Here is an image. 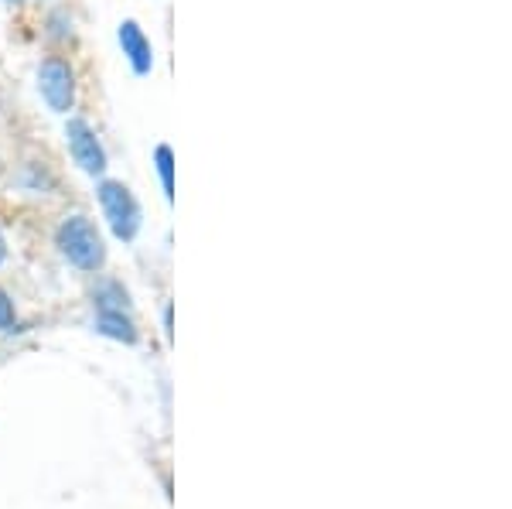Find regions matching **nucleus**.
Segmentation results:
<instances>
[{"mask_svg":"<svg viewBox=\"0 0 512 509\" xmlns=\"http://www.w3.org/2000/svg\"><path fill=\"white\" fill-rule=\"evenodd\" d=\"M154 161H158V175H161V185H164V199L175 202V154H171L168 144H161L154 151Z\"/></svg>","mask_w":512,"mask_h":509,"instance_id":"nucleus-7","label":"nucleus"},{"mask_svg":"<svg viewBox=\"0 0 512 509\" xmlns=\"http://www.w3.org/2000/svg\"><path fill=\"white\" fill-rule=\"evenodd\" d=\"M120 45H123V55H127L130 65H134L137 76H147L151 65H154V48H151V41H147L144 31H140L137 21L120 24Z\"/></svg>","mask_w":512,"mask_h":509,"instance_id":"nucleus-5","label":"nucleus"},{"mask_svg":"<svg viewBox=\"0 0 512 509\" xmlns=\"http://www.w3.org/2000/svg\"><path fill=\"white\" fill-rule=\"evenodd\" d=\"M65 141H69V151L76 164L86 175H103L106 171V151L103 144L96 141L93 127H89L86 120H69V127H65Z\"/></svg>","mask_w":512,"mask_h":509,"instance_id":"nucleus-4","label":"nucleus"},{"mask_svg":"<svg viewBox=\"0 0 512 509\" xmlns=\"http://www.w3.org/2000/svg\"><path fill=\"white\" fill-rule=\"evenodd\" d=\"M99 205H103V216L110 219V229L117 240H134L140 229V205L130 195L127 185L120 182H103L99 185Z\"/></svg>","mask_w":512,"mask_h":509,"instance_id":"nucleus-2","label":"nucleus"},{"mask_svg":"<svg viewBox=\"0 0 512 509\" xmlns=\"http://www.w3.org/2000/svg\"><path fill=\"white\" fill-rule=\"evenodd\" d=\"M38 86L45 103L52 106L55 113H69L72 110V96H76V76L62 59H48L38 72Z\"/></svg>","mask_w":512,"mask_h":509,"instance_id":"nucleus-3","label":"nucleus"},{"mask_svg":"<svg viewBox=\"0 0 512 509\" xmlns=\"http://www.w3.org/2000/svg\"><path fill=\"white\" fill-rule=\"evenodd\" d=\"M0 260H4V240H0Z\"/></svg>","mask_w":512,"mask_h":509,"instance_id":"nucleus-9","label":"nucleus"},{"mask_svg":"<svg viewBox=\"0 0 512 509\" xmlns=\"http://www.w3.org/2000/svg\"><path fill=\"white\" fill-rule=\"evenodd\" d=\"M59 246L79 270H96V267H103V260H106L103 240H99L96 226L89 223L86 216L65 219L59 229Z\"/></svg>","mask_w":512,"mask_h":509,"instance_id":"nucleus-1","label":"nucleus"},{"mask_svg":"<svg viewBox=\"0 0 512 509\" xmlns=\"http://www.w3.org/2000/svg\"><path fill=\"white\" fill-rule=\"evenodd\" d=\"M14 325V305L4 291H0V328H11Z\"/></svg>","mask_w":512,"mask_h":509,"instance_id":"nucleus-8","label":"nucleus"},{"mask_svg":"<svg viewBox=\"0 0 512 509\" xmlns=\"http://www.w3.org/2000/svg\"><path fill=\"white\" fill-rule=\"evenodd\" d=\"M96 328L103 335H113V339H120V342H134L137 339L134 325H130V318H123V311H99Z\"/></svg>","mask_w":512,"mask_h":509,"instance_id":"nucleus-6","label":"nucleus"}]
</instances>
